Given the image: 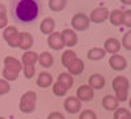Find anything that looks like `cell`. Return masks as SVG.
<instances>
[{"instance_id": "obj_11", "label": "cell", "mask_w": 131, "mask_h": 119, "mask_svg": "<svg viewBox=\"0 0 131 119\" xmlns=\"http://www.w3.org/2000/svg\"><path fill=\"white\" fill-rule=\"evenodd\" d=\"M64 109L69 114H75L81 110V101H78L75 97H68L64 102Z\"/></svg>"}, {"instance_id": "obj_12", "label": "cell", "mask_w": 131, "mask_h": 119, "mask_svg": "<svg viewBox=\"0 0 131 119\" xmlns=\"http://www.w3.org/2000/svg\"><path fill=\"white\" fill-rule=\"evenodd\" d=\"M61 35H62L65 46L72 48V46L77 45V42H78V37H77V33H75L73 29H64L62 32H61Z\"/></svg>"}, {"instance_id": "obj_9", "label": "cell", "mask_w": 131, "mask_h": 119, "mask_svg": "<svg viewBox=\"0 0 131 119\" xmlns=\"http://www.w3.org/2000/svg\"><path fill=\"white\" fill-rule=\"evenodd\" d=\"M107 19H109V11L106 9V8H103V7H98V8H95V9L90 13V16H89V20L91 21V23H103V21H106Z\"/></svg>"}, {"instance_id": "obj_19", "label": "cell", "mask_w": 131, "mask_h": 119, "mask_svg": "<svg viewBox=\"0 0 131 119\" xmlns=\"http://www.w3.org/2000/svg\"><path fill=\"white\" fill-rule=\"evenodd\" d=\"M37 60H38V54L36 52L27 50L21 56V65L23 66H25V65H33L35 66V63L37 62Z\"/></svg>"}, {"instance_id": "obj_3", "label": "cell", "mask_w": 131, "mask_h": 119, "mask_svg": "<svg viewBox=\"0 0 131 119\" xmlns=\"http://www.w3.org/2000/svg\"><path fill=\"white\" fill-rule=\"evenodd\" d=\"M36 103H37V94L32 90H29L27 93H24L20 98V105L19 109L21 113L24 114H30L33 113L36 109Z\"/></svg>"}, {"instance_id": "obj_24", "label": "cell", "mask_w": 131, "mask_h": 119, "mask_svg": "<svg viewBox=\"0 0 131 119\" xmlns=\"http://www.w3.org/2000/svg\"><path fill=\"white\" fill-rule=\"evenodd\" d=\"M109 19L113 25H123V12L119 9H114L113 12H109Z\"/></svg>"}, {"instance_id": "obj_6", "label": "cell", "mask_w": 131, "mask_h": 119, "mask_svg": "<svg viewBox=\"0 0 131 119\" xmlns=\"http://www.w3.org/2000/svg\"><path fill=\"white\" fill-rule=\"evenodd\" d=\"M4 70L19 74L20 71L23 70V65H21V62L17 58L11 57V56H7V57L4 58Z\"/></svg>"}, {"instance_id": "obj_32", "label": "cell", "mask_w": 131, "mask_h": 119, "mask_svg": "<svg viewBox=\"0 0 131 119\" xmlns=\"http://www.w3.org/2000/svg\"><path fill=\"white\" fill-rule=\"evenodd\" d=\"M78 119H97V114L93 110H83L81 111Z\"/></svg>"}, {"instance_id": "obj_15", "label": "cell", "mask_w": 131, "mask_h": 119, "mask_svg": "<svg viewBox=\"0 0 131 119\" xmlns=\"http://www.w3.org/2000/svg\"><path fill=\"white\" fill-rule=\"evenodd\" d=\"M118 105H119V102L114 95H105L102 99V106L107 111H115L118 109Z\"/></svg>"}, {"instance_id": "obj_29", "label": "cell", "mask_w": 131, "mask_h": 119, "mask_svg": "<svg viewBox=\"0 0 131 119\" xmlns=\"http://www.w3.org/2000/svg\"><path fill=\"white\" fill-rule=\"evenodd\" d=\"M8 20H7V8L4 4L0 3V29H3L7 27Z\"/></svg>"}, {"instance_id": "obj_31", "label": "cell", "mask_w": 131, "mask_h": 119, "mask_svg": "<svg viewBox=\"0 0 131 119\" xmlns=\"http://www.w3.org/2000/svg\"><path fill=\"white\" fill-rule=\"evenodd\" d=\"M23 71H24L25 78H27V79H30V78L35 75L36 69H35L33 65H25V66H23Z\"/></svg>"}, {"instance_id": "obj_1", "label": "cell", "mask_w": 131, "mask_h": 119, "mask_svg": "<svg viewBox=\"0 0 131 119\" xmlns=\"http://www.w3.org/2000/svg\"><path fill=\"white\" fill-rule=\"evenodd\" d=\"M41 12L40 0H12L11 13L15 21L19 23H32Z\"/></svg>"}, {"instance_id": "obj_23", "label": "cell", "mask_w": 131, "mask_h": 119, "mask_svg": "<svg viewBox=\"0 0 131 119\" xmlns=\"http://www.w3.org/2000/svg\"><path fill=\"white\" fill-rule=\"evenodd\" d=\"M106 56V52L102 48H91V49L88 52V58L91 61H99L102 60Z\"/></svg>"}, {"instance_id": "obj_37", "label": "cell", "mask_w": 131, "mask_h": 119, "mask_svg": "<svg viewBox=\"0 0 131 119\" xmlns=\"http://www.w3.org/2000/svg\"><path fill=\"white\" fill-rule=\"evenodd\" d=\"M0 119H5V118H3V116H0Z\"/></svg>"}, {"instance_id": "obj_28", "label": "cell", "mask_w": 131, "mask_h": 119, "mask_svg": "<svg viewBox=\"0 0 131 119\" xmlns=\"http://www.w3.org/2000/svg\"><path fill=\"white\" fill-rule=\"evenodd\" d=\"M114 119H131V114L128 109H117L114 113Z\"/></svg>"}, {"instance_id": "obj_25", "label": "cell", "mask_w": 131, "mask_h": 119, "mask_svg": "<svg viewBox=\"0 0 131 119\" xmlns=\"http://www.w3.org/2000/svg\"><path fill=\"white\" fill-rule=\"evenodd\" d=\"M57 81L58 82H61L62 83L66 89L69 90L70 87L73 86V82H74V79H73V77L69 74V73H60V75H58V78H57Z\"/></svg>"}, {"instance_id": "obj_27", "label": "cell", "mask_w": 131, "mask_h": 119, "mask_svg": "<svg viewBox=\"0 0 131 119\" xmlns=\"http://www.w3.org/2000/svg\"><path fill=\"white\" fill-rule=\"evenodd\" d=\"M53 93H54V95H57V97H65L66 93H68V89L61 82L57 81L53 85Z\"/></svg>"}, {"instance_id": "obj_21", "label": "cell", "mask_w": 131, "mask_h": 119, "mask_svg": "<svg viewBox=\"0 0 131 119\" xmlns=\"http://www.w3.org/2000/svg\"><path fill=\"white\" fill-rule=\"evenodd\" d=\"M38 63L42 66V68H50L53 66V62H54V60H53V56L49 53V52H42L41 54H38Z\"/></svg>"}, {"instance_id": "obj_14", "label": "cell", "mask_w": 131, "mask_h": 119, "mask_svg": "<svg viewBox=\"0 0 131 119\" xmlns=\"http://www.w3.org/2000/svg\"><path fill=\"white\" fill-rule=\"evenodd\" d=\"M105 52L106 53H110V54H117L121 49V42H119V40H117L115 37H110V38H107L106 41H105Z\"/></svg>"}, {"instance_id": "obj_16", "label": "cell", "mask_w": 131, "mask_h": 119, "mask_svg": "<svg viewBox=\"0 0 131 119\" xmlns=\"http://www.w3.org/2000/svg\"><path fill=\"white\" fill-rule=\"evenodd\" d=\"M105 77L102 74H91L89 77V86L91 87V89H102V87L105 86Z\"/></svg>"}, {"instance_id": "obj_8", "label": "cell", "mask_w": 131, "mask_h": 119, "mask_svg": "<svg viewBox=\"0 0 131 119\" xmlns=\"http://www.w3.org/2000/svg\"><path fill=\"white\" fill-rule=\"evenodd\" d=\"M81 102H89L94 98V89H91L89 85H82L77 89V97Z\"/></svg>"}, {"instance_id": "obj_30", "label": "cell", "mask_w": 131, "mask_h": 119, "mask_svg": "<svg viewBox=\"0 0 131 119\" xmlns=\"http://www.w3.org/2000/svg\"><path fill=\"white\" fill-rule=\"evenodd\" d=\"M122 45L125 49L130 50L131 49V32L127 30L125 35H123V38H122Z\"/></svg>"}, {"instance_id": "obj_35", "label": "cell", "mask_w": 131, "mask_h": 119, "mask_svg": "<svg viewBox=\"0 0 131 119\" xmlns=\"http://www.w3.org/2000/svg\"><path fill=\"white\" fill-rule=\"evenodd\" d=\"M47 119H65V116L61 114V113H58V111H53V113H50L48 115Z\"/></svg>"}, {"instance_id": "obj_7", "label": "cell", "mask_w": 131, "mask_h": 119, "mask_svg": "<svg viewBox=\"0 0 131 119\" xmlns=\"http://www.w3.org/2000/svg\"><path fill=\"white\" fill-rule=\"evenodd\" d=\"M48 45L50 49L53 50H60L65 46L64 44V38H62V35L61 32H53V33L49 35L48 37Z\"/></svg>"}, {"instance_id": "obj_18", "label": "cell", "mask_w": 131, "mask_h": 119, "mask_svg": "<svg viewBox=\"0 0 131 119\" xmlns=\"http://www.w3.org/2000/svg\"><path fill=\"white\" fill-rule=\"evenodd\" d=\"M52 81H53V77L50 73H47V71H42V73L38 74L37 77V86L38 87H42V89H47V87H49L52 85Z\"/></svg>"}, {"instance_id": "obj_10", "label": "cell", "mask_w": 131, "mask_h": 119, "mask_svg": "<svg viewBox=\"0 0 131 119\" xmlns=\"http://www.w3.org/2000/svg\"><path fill=\"white\" fill-rule=\"evenodd\" d=\"M109 65H110V68L113 69V70H123V69H126V66H127V61H126V58L123 57V56H121V54H113L111 57H110V60H109Z\"/></svg>"}, {"instance_id": "obj_34", "label": "cell", "mask_w": 131, "mask_h": 119, "mask_svg": "<svg viewBox=\"0 0 131 119\" xmlns=\"http://www.w3.org/2000/svg\"><path fill=\"white\" fill-rule=\"evenodd\" d=\"M123 25H126V27H131V11L127 9L123 12Z\"/></svg>"}, {"instance_id": "obj_2", "label": "cell", "mask_w": 131, "mask_h": 119, "mask_svg": "<svg viewBox=\"0 0 131 119\" xmlns=\"http://www.w3.org/2000/svg\"><path fill=\"white\" fill-rule=\"evenodd\" d=\"M113 89L115 91L114 97L118 99V102H125L128 99V89H130V82L126 77L117 75L113 79Z\"/></svg>"}, {"instance_id": "obj_22", "label": "cell", "mask_w": 131, "mask_h": 119, "mask_svg": "<svg viewBox=\"0 0 131 119\" xmlns=\"http://www.w3.org/2000/svg\"><path fill=\"white\" fill-rule=\"evenodd\" d=\"M77 58H78V57H77L75 52H73V50H70V49H68V50H65V52L62 53L61 62H62V65H64L65 68H68V66H70Z\"/></svg>"}, {"instance_id": "obj_5", "label": "cell", "mask_w": 131, "mask_h": 119, "mask_svg": "<svg viewBox=\"0 0 131 119\" xmlns=\"http://www.w3.org/2000/svg\"><path fill=\"white\" fill-rule=\"evenodd\" d=\"M72 27L74 30H86L90 27L89 16L85 13H75L72 17Z\"/></svg>"}, {"instance_id": "obj_13", "label": "cell", "mask_w": 131, "mask_h": 119, "mask_svg": "<svg viewBox=\"0 0 131 119\" xmlns=\"http://www.w3.org/2000/svg\"><path fill=\"white\" fill-rule=\"evenodd\" d=\"M32 46H33V37H32V35L27 33V32H21L20 37H19V48L23 49L24 52H27Z\"/></svg>"}, {"instance_id": "obj_33", "label": "cell", "mask_w": 131, "mask_h": 119, "mask_svg": "<svg viewBox=\"0 0 131 119\" xmlns=\"http://www.w3.org/2000/svg\"><path fill=\"white\" fill-rule=\"evenodd\" d=\"M11 90V86H9V82L5 81V79H0V97L4 94H7Z\"/></svg>"}, {"instance_id": "obj_20", "label": "cell", "mask_w": 131, "mask_h": 119, "mask_svg": "<svg viewBox=\"0 0 131 119\" xmlns=\"http://www.w3.org/2000/svg\"><path fill=\"white\" fill-rule=\"evenodd\" d=\"M83 69H85V63L80 58H77L70 66H68V70H69V74H70V75H78V74H81L83 71Z\"/></svg>"}, {"instance_id": "obj_4", "label": "cell", "mask_w": 131, "mask_h": 119, "mask_svg": "<svg viewBox=\"0 0 131 119\" xmlns=\"http://www.w3.org/2000/svg\"><path fill=\"white\" fill-rule=\"evenodd\" d=\"M19 37H20V33L16 27L13 25H7L4 28V32H3V38L7 41L11 48H19Z\"/></svg>"}, {"instance_id": "obj_36", "label": "cell", "mask_w": 131, "mask_h": 119, "mask_svg": "<svg viewBox=\"0 0 131 119\" xmlns=\"http://www.w3.org/2000/svg\"><path fill=\"white\" fill-rule=\"evenodd\" d=\"M122 4H126V5H130L131 4V0H121Z\"/></svg>"}, {"instance_id": "obj_26", "label": "cell", "mask_w": 131, "mask_h": 119, "mask_svg": "<svg viewBox=\"0 0 131 119\" xmlns=\"http://www.w3.org/2000/svg\"><path fill=\"white\" fill-rule=\"evenodd\" d=\"M49 8L53 12H60L62 11L68 4V0H49Z\"/></svg>"}, {"instance_id": "obj_17", "label": "cell", "mask_w": 131, "mask_h": 119, "mask_svg": "<svg viewBox=\"0 0 131 119\" xmlns=\"http://www.w3.org/2000/svg\"><path fill=\"white\" fill-rule=\"evenodd\" d=\"M54 28H56V23L52 17H45L41 24H40V30L42 32L44 35H50L54 32Z\"/></svg>"}]
</instances>
